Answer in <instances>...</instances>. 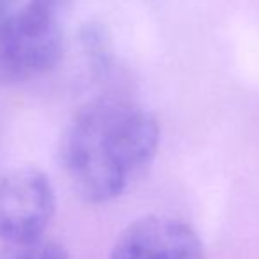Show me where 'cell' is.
Listing matches in <instances>:
<instances>
[{
  "label": "cell",
  "mask_w": 259,
  "mask_h": 259,
  "mask_svg": "<svg viewBox=\"0 0 259 259\" xmlns=\"http://www.w3.org/2000/svg\"><path fill=\"white\" fill-rule=\"evenodd\" d=\"M159 138V123L147 109L120 97H99L65 127L58 150L62 169L85 201H113L154 160Z\"/></svg>",
  "instance_id": "1"
},
{
  "label": "cell",
  "mask_w": 259,
  "mask_h": 259,
  "mask_svg": "<svg viewBox=\"0 0 259 259\" xmlns=\"http://www.w3.org/2000/svg\"><path fill=\"white\" fill-rule=\"evenodd\" d=\"M72 0H27L0 34V76L25 81L57 67Z\"/></svg>",
  "instance_id": "2"
},
{
  "label": "cell",
  "mask_w": 259,
  "mask_h": 259,
  "mask_svg": "<svg viewBox=\"0 0 259 259\" xmlns=\"http://www.w3.org/2000/svg\"><path fill=\"white\" fill-rule=\"evenodd\" d=\"M55 189L35 167L0 173V240L27 243L45 238L55 215Z\"/></svg>",
  "instance_id": "3"
},
{
  "label": "cell",
  "mask_w": 259,
  "mask_h": 259,
  "mask_svg": "<svg viewBox=\"0 0 259 259\" xmlns=\"http://www.w3.org/2000/svg\"><path fill=\"white\" fill-rule=\"evenodd\" d=\"M109 259H203L194 229L164 215H148L122 231Z\"/></svg>",
  "instance_id": "4"
},
{
  "label": "cell",
  "mask_w": 259,
  "mask_h": 259,
  "mask_svg": "<svg viewBox=\"0 0 259 259\" xmlns=\"http://www.w3.org/2000/svg\"><path fill=\"white\" fill-rule=\"evenodd\" d=\"M81 45L96 74H108L111 69V53H109L108 37L99 25H87L81 30Z\"/></svg>",
  "instance_id": "5"
},
{
  "label": "cell",
  "mask_w": 259,
  "mask_h": 259,
  "mask_svg": "<svg viewBox=\"0 0 259 259\" xmlns=\"http://www.w3.org/2000/svg\"><path fill=\"white\" fill-rule=\"evenodd\" d=\"M0 259H69L60 243L46 238L27 243H7L0 250Z\"/></svg>",
  "instance_id": "6"
},
{
  "label": "cell",
  "mask_w": 259,
  "mask_h": 259,
  "mask_svg": "<svg viewBox=\"0 0 259 259\" xmlns=\"http://www.w3.org/2000/svg\"><path fill=\"white\" fill-rule=\"evenodd\" d=\"M14 2H16V0H0V34H2L4 27L7 25L9 18L13 16L11 9H13Z\"/></svg>",
  "instance_id": "7"
}]
</instances>
